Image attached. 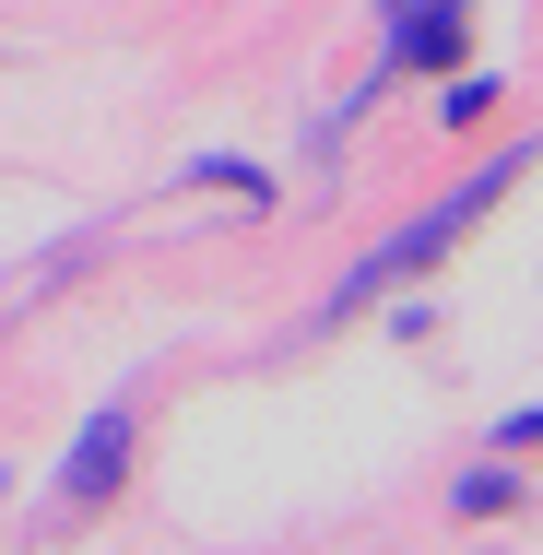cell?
I'll return each instance as SVG.
<instances>
[{"label": "cell", "mask_w": 543, "mask_h": 555, "mask_svg": "<svg viewBox=\"0 0 543 555\" xmlns=\"http://www.w3.org/2000/svg\"><path fill=\"white\" fill-rule=\"evenodd\" d=\"M508 178H520V154H496V166H484L473 190H449V202H437V214L414 224V236H402V248H378V260H366V272H354L342 296H378V284H402V272H426V260H437V248H449V236H461V224H473V214H484V202H496Z\"/></svg>", "instance_id": "cell-1"}, {"label": "cell", "mask_w": 543, "mask_h": 555, "mask_svg": "<svg viewBox=\"0 0 543 555\" xmlns=\"http://www.w3.org/2000/svg\"><path fill=\"white\" fill-rule=\"evenodd\" d=\"M378 12H390V60L414 72H449L473 48V0H378Z\"/></svg>", "instance_id": "cell-2"}, {"label": "cell", "mask_w": 543, "mask_h": 555, "mask_svg": "<svg viewBox=\"0 0 543 555\" xmlns=\"http://www.w3.org/2000/svg\"><path fill=\"white\" fill-rule=\"evenodd\" d=\"M118 461H130V414H95L83 449H72V473H60V496H72V508H95V496L118 485Z\"/></svg>", "instance_id": "cell-3"}]
</instances>
